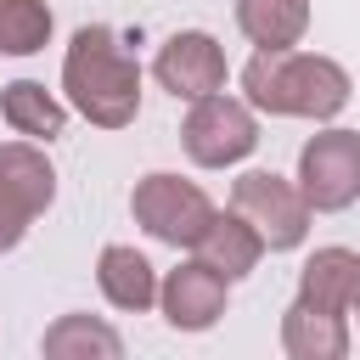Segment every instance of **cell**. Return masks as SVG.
<instances>
[{
	"label": "cell",
	"instance_id": "obj_1",
	"mask_svg": "<svg viewBox=\"0 0 360 360\" xmlns=\"http://www.w3.org/2000/svg\"><path fill=\"white\" fill-rule=\"evenodd\" d=\"M62 96L96 129H129L141 112V62L107 22L73 28L62 51Z\"/></svg>",
	"mask_w": 360,
	"mask_h": 360
},
{
	"label": "cell",
	"instance_id": "obj_2",
	"mask_svg": "<svg viewBox=\"0 0 360 360\" xmlns=\"http://www.w3.org/2000/svg\"><path fill=\"white\" fill-rule=\"evenodd\" d=\"M242 96L253 112L264 118H309V124H332L349 96H354V79L343 62L321 56V51H253L248 68H242Z\"/></svg>",
	"mask_w": 360,
	"mask_h": 360
},
{
	"label": "cell",
	"instance_id": "obj_3",
	"mask_svg": "<svg viewBox=\"0 0 360 360\" xmlns=\"http://www.w3.org/2000/svg\"><path fill=\"white\" fill-rule=\"evenodd\" d=\"M129 214H135V225H141L152 242H163V248H197L219 208H214V197H208L197 180H180V174H169V169H152V174L135 180Z\"/></svg>",
	"mask_w": 360,
	"mask_h": 360
},
{
	"label": "cell",
	"instance_id": "obj_4",
	"mask_svg": "<svg viewBox=\"0 0 360 360\" xmlns=\"http://www.w3.org/2000/svg\"><path fill=\"white\" fill-rule=\"evenodd\" d=\"M231 208L264 236L270 253H292V248L309 242L315 208H309V197L298 191V180H287V174H276V169H248V174H236Z\"/></svg>",
	"mask_w": 360,
	"mask_h": 360
},
{
	"label": "cell",
	"instance_id": "obj_5",
	"mask_svg": "<svg viewBox=\"0 0 360 360\" xmlns=\"http://www.w3.org/2000/svg\"><path fill=\"white\" fill-rule=\"evenodd\" d=\"M180 146L197 169H236L259 146V112L248 107V96L214 90V96L191 101V112L180 124Z\"/></svg>",
	"mask_w": 360,
	"mask_h": 360
},
{
	"label": "cell",
	"instance_id": "obj_6",
	"mask_svg": "<svg viewBox=\"0 0 360 360\" xmlns=\"http://www.w3.org/2000/svg\"><path fill=\"white\" fill-rule=\"evenodd\" d=\"M298 191L309 197L315 214H343L360 202V129L343 124H321V135H309L298 146Z\"/></svg>",
	"mask_w": 360,
	"mask_h": 360
},
{
	"label": "cell",
	"instance_id": "obj_7",
	"mask_svg": "<svg viewBox=\"0 0 360 360\" xmlns=\"http://www.w3.org/2000/svg\"><path fill=\"white\" fill-rule=\"evenodd\" d=\"M152 79H158L174 101H202V96L225 90L231 62H225V45H219L208 28H180V34H169V39L158 45Z\"/></svg>",
	"mask_w": 360,
	"mask_h": 360
},
{
	"label": "cell",
	"instance_id": "obj_8",
	"mask_svg": "<svg viewBox=\"0 0 360 360\" xmlns=\"http://www.w3.org/2000/svg\"><path fill=\"white\" fill-rule=\"evenodd\" d=\"M231 304V281L208 264V259H186L174 270H163L158 281V315L174 332H208Z\"/></svg>",
	"mask_w": 360,
	"mask_h": 360
},
{
	"label": "cell",
	"instance_id": "obj_9",
	"mask_svg": "<svg viewBox=\"0 0 360 360\" xmlns=\"http://www.w3.org/2000/svg\"><path fill=\"white\" fill-rule=\"evenodd\" d=\"M298 298L332 315H360V253L332 242L298 264Z\"/></svg>",
	"mask_w": 360,
	"mask_h": 360
},
{
	"label": "cell",
	"instance_id": "obj_10",
	"mask_svg": "<svg viewBox=\"0 0 360 360\" xmlns=\"http://www.w3.org/2000/svg\"><path fill=\"white\" fill-rule=\"evenodd\" d=\"M158 264L141 253V248H129V242H107L101 253H96V287H101V298L112 304V309H124V315H146V309H158Z\"/></svg>",
	"mask_w": 360,
	"mask_h": 360
},
{
	"label": "cell",
	"instance_id": "obj_11",
	"mask_svg": "<svg viewBox=\"0 0 360 360\" xmlns=\"http://www.w3.org/2000/svg\"><path fill=\"white\" fill-rule=\"evenodd\" d=\"M281 354L287 360H343L349 354V315H332V309L292 298L281 309Z\"/></svg>",
	"mask_w": 360,
	"mask_h": 360
},
{
	"label": "cell",
	"instance_id": "obj_12",
	"mask_svg": "<svg viewBox=\"0 0 360 360\" xmlns=\"http://www.w3.org/2000/svg\"><path fill=\"white\" fill-rule=\"evenodd\" d=\"M0 118L11 135L51 146L68 129V96H51L39 79H11V84H0Z\"/></svg>",
	"mask_w": 360,
	"mask_h": 360
},
{
	"label": "cell",
	"instance_id": "obj_13",
	"mask_svg": "<svg viewBox=\"0 0 360 360\" xmlns=\"http://www.w3.org/2000/svg\"><path fill=\"white\" fill-rule=\"evenodd\" d=\"M191 253H197V259H208L225 281H242V276H253V270H259V259H264L270 248H264V236H259L236 208H225V214H214V225L202 231V242H197Z\"/></svg>",
	"mask_w": 360,
	"mask_h": 360
},
{
	"label": "cell",
	"instance_id": "obj_14",
	"mask_svg": "<svg viewBox=\"0 0 360 360\" xmlns=\"http://www.w3.org/2000/svg\"><path fill=\"white\" fill-rule=\"evenodd\" d=\"M0 191H11L34 219L56 202V169L45 158V141H6L0 146Z\"/></svg>",
	"mask_w": 360,
	"mask_h": 360
},
{
	"label": "cell",
	"instance_id": "obj_15",
	"mask_svg": "<svg viewBox=\"0 0 360 360\" xmlns=\"http://www.w3.org/2000/svg\"><path fill=\"white\" fill-rule=\"evenodd\" d=\"M236 28L253 51H287L309 34V0H236Z\"/></svg>",
	"mask_w": 360,
	"mask_h": 360
},
{
	"label": "cell",
	"instance_id": "obj_16",
	"mask_svg": "<svg viewBox=\"0 0 360 360\" xmlns=\"http://www.w3.org/2000/svg\"><path fill=\"white\" fill-rule=\"evenodd\" d=\"M39 354L45 360H118L124 354V338L118 326H107L101 315H56L39 338Z\"/></svg>",
	"mask_w": 360,
	"mask_h": 360
},
{
	"label": "cell",
	"instance_id": "obj_17",
	"mask_svg": "<svg viewBox=\"0 0 360 360\" xmlns=\"http://www.w3.org/2000/svg\"><path fill=\"white\" fill-rule=\"evenodd\" d=\"M56 34V11L45 0H0V56H34Z\"/></svg>",
	"mask_w": 360,
	"mask_h": 360
},
{
	"label": "cell",
	"instance_id": "obj_18",
	"mask_svg": "<svg viewBox=\"0 0 360 360\" xmlns=\"http://www.w3.org/2000/svg\"><path fill=\"white\" fill-rule=\"evenodd\" d=\"M28 225H34V214L11 197V191H0V253H11V248H22V236H28Z\"/></svg>",
	"mask_w": 360,
	"mask_h": 360
}]
</instances>
